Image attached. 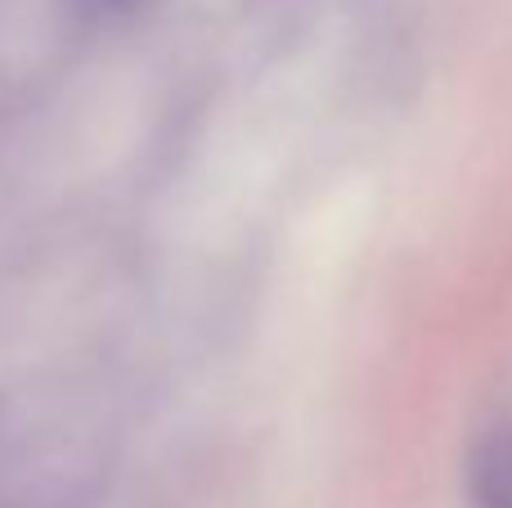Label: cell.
Here are the masks:
<instances>
[{
	"mask_svg": "<svg viewBox=\"0 0 512 508\" xmlns=\"http://www.w3.org/2000/svg\"><path fill=\"white\" fill-rule=\"evenodd\" d=\"M472 508H512V428H490L477 437L468 459Z\"/></svg>",
	"mask_w": 512,
	"mask_h": 508,
	"instance_id": "cell-1",
	"label": "cell"
}]
</instances>
